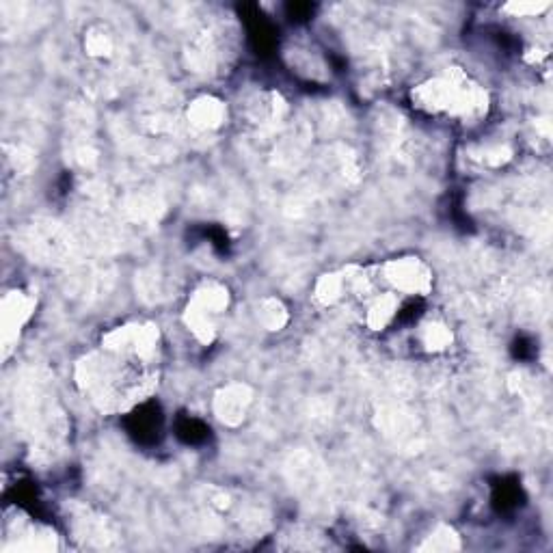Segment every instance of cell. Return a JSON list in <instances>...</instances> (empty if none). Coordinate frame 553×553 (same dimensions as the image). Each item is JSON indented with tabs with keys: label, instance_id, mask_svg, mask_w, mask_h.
<instances>
[{
	"label": "cell",
	"instance_id": "7a4b0ae2",
	"mask_svg": "<svg viewBox=\"0 0 553 553\" xmlns=\"http://www.w3.org/2000/svg\"><path fill=\"white\" fill-rule=\"evenodd\" d=\"M413 104L430 115H448L474 121L487 113V91L474 83L463 70L448 67L441 76L426 80L413 91Z\"/></svg>",
	"mask_w": 553,
	"mask_h": 553
},
{
	"label": "cell",
	"instance_id": "4fadbf2b",
	"mask_svg": "<svg viewBox=\"0 0 553 553\" xmlns=\"http://www.w3.org/2000/svg\"><path fill=\"white\" fill-rule=\"evenodd\" d=\"M87 50H89V55H93V57H109L111 50H113L111 37L104 35V33H91L87 37Z\"/></svg>",
	"mask_w": 553,
	"mask_h": 553
},
{
	"label": "cell",
	"instance_id": "ba28073f",
	"mask_svg": "<svg viewBox=\"0 0 553 553\" xmlns=\"http://www.w3.org/2000/svg\"><path fill=\"white\" fill-rule=\"evenodd\" d=\"M400 309V296L396 292H376L372 299L368 301V309H366V322L368 327L374 331H381L385 327H389L391 322L396 320Z\"/></svg>",
	"mask_w": 553,
	"mask_h": 553
},
{
	"label": "cell",
	"instance_id": "6da1fadb",
	"mask_svg": "<svg viewBox=\"0 0 553 553\" xmlns=\"http://www.w3.org/2000/svg\"><path fill=\"white\" fill-rule=\"evenodd\" d=\"M150 366L152 363L130 359L100 346L98 353L78 361L76 383L100 411H126L150 398L154 391L156 376Z\"/></svg>",
	"mask_w": 553,
	"mask_h": 553
},
{
	"label": "cell",
	"instance_id": "8992f818",
	"mask_svg": "<svg viewBox=\"0 0 553 553\" xmlns=\"http://www.w3.org/2000/svg\"><path fill=\"white\" fill-rule=\"evenodd\" d=\"M35 312V299L20 290L7 292L0 303V329H3V348L5 357H9V350L18 342L26 322L31 320Z\"/></svg>",
	"mask_w": 553,
	"mask_h": 553
},
{
	"label": "cell",
	"instance_id": "277c9868",
	"mask_svg": "<svg viewBox=\"0 0 553 553\" xmlns=\"http://www.w3.org/2000/svg\"><path fill=\"white\" fill-rule=\"evenodd\" d=\"M158 342L160 333L154 325H139V322H134V325H124L106 333L102 337V348L143 363H152L156 357Z\"/></svg>",
	"mask_w": 553,
	"mask_h": 553
},
{
	"label": "cell",
	"instance_id": "8fae6325",
	"mask_svg": "<svg viewBox=\"0 0 553 553\" xmlns=\"http://www.w3.org/2000/svg\"><path fill=\"white\" fill-rule=\"evenodd\" d=\"M260 320L271 331H279L288 322V312L277 299H266L260 309Z\"/></svg>",
	"mask_w": 553,
	"mask_h": 553
},
{
	"label": "cell",
	"instance_id": "7c38bea8",
	"mask_svg": "<svg viewBox=\"0 0 553 553\" xmlns=\"http://www.w3.org/2000/svg\"><path fill=\"white\" fill-rule=\"evenodd\" d=\"M461 543H458V536L450 528H439L435 536L428 538V543L422 549H433V551H452L458 549Z\"/></svg>",
	"mask_w": 553,
	"mask_h": 553
},
{
	"label": "cell",
	"instance_id": "30bf717a",
	"mask_svg": "<svg viewBox=\"0 0 553 553\" xmlns=\"http://www.w3.org/2000/svg\"><path fill=\"white\" fill-rule=\"evenodd\" d=\"M420 342L430 353H441V350L452 344V331L441 325V322H428V325L422 327Z\"/></svg>",
	"mask_w": 553,
	"mask_h": 553
},
{
	"label": "cell",
	"instance_id": "52a82bcc",
	"mask_svg": "<svg viewBox=\"0 0 553 553\" xmlns=\"http://www.w3.org/2000/svg\"><path fill=\"white\" fill-rule=\"evenodd\" d=\"M253 394L247 385L232 383L223 387L214 398V413L227 426H238L247 417Z\"/></svg>",
	"mask_w": 553,
	"mask_h": 553
},
{
	"label": "cell",
	"instance_id": "3957f363",
	"mask_svg": "<svg viewBox=\"0 0 553 553\" xmlns=\"http://www.w3.org/2000/svg\"><path fill=\"white\" fill-rule=\"evenodd\" d=\"M229 305V290L223 283L208 281L199 286L186 305L184 322L199 342L210 344L217 335V318Z\"/></svg>",
	"mask_w": 553,
	"mask_h": 553
},
{
	"label": "cell",
	"instance_id": "5b68a950",
	"mask_svg": "<svg viewBox=\"0 0 553 553\" xmlns=\"http://www.w3.org/2000/svg\"><path fill=\"white\" fill-rule=\"evenodd\" d=\"M381 275L398 296H426L433 290V273L420 258H396L381 266Z\"/></svg>",
	"mask_w": 553,
	"mask_h": 553
},
{
	"label": "cell",
	"instance_id": "9c48e42d",
	"mask_svg": "<svg viewBox=\"0 0 553 553\" xmlns=\"http://www.w3.org/2000/svg\"><path fill=\"white\" fill-rule=\"evenodd\" d=\"M225 119V104L217 98H197L191 109H188V121L199 130H214L223 124Z\"/></svg>",
	"mask_w": 553,
	"mask_h": 553
}]
</instances>
